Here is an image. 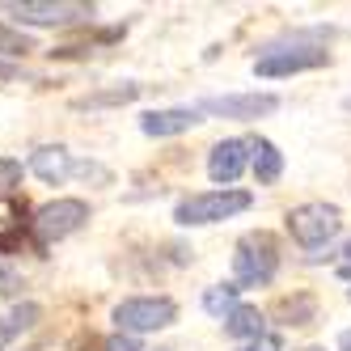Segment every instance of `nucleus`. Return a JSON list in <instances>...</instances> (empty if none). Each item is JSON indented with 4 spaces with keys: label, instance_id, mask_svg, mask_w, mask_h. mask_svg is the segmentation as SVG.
<instances>
[{
    "label": "nucleus",
    "instance_id": "obj_1",
    "mask_svg": "<svg viewBox=\"0 0 351 351\" xmlns=\"http://www.w3.org/2000/svg\"><path fill=\"white\" fill-rule=\"evenodd\" d=\"M280 271V241L271 233H245L237 241V254H233V275H237V288H263L275 280Z\"/></svg>",
    "mask_w": 351,
    "mask_h": 351
},
{
    "label": "nucleus",
    "instance_id": "obj_22",
    "mask_svg": "<svg viewBox=\"0 0 351 351\" xmlns=\"http://www.w3.org/2000/svg\"><path fill=\"white\" fill-rule=\"evenodd\" d=\"M106 351H144V347L136 343V335H110L106 339Z\"/></svg>",
    "mask_w": 351,
    "mask_h": 351
},
{
    "label": "nucleus",
    "instance_id": "obj_3",
    "mask_svg": "<svg viewBox=\"0 0 351 351\" xmlns=\"http://www.w3.org/2000/svg\"><path fill=\"white\" fill-rule=\"evenodd\" d=\"M173 322H178V305L169 296H128L114 305L119 335H148V330H165Z\"/></svg>",
    "mask_w": 351,
    "mask_h": 351
},
{
    "label": "nucleus",
    "instance_id": "obj_11",
    "mask_svg": "<svg viewBox=\"0 0 351 351\" xmlns=\"http://www.w3.org/2000/svg\"><path fill=\"white\" fill-rule=\"evenodd\" d=\"M195 123H204V119H199V106H169V110H148L140 119V132L161 140V136H182V132H191Z\"/></svg>",
    "mask_w": 351,
    "mask_h": 351
},
{
    "label": "nucleus",
    "instance_id": "obj_23",
    "mask_svg": "<svg viewBox=\"0 0 351 351\" xmlns=\"http://www.w3.org/2000/svg\"><path fill=\"white\" fill-rule=\"evenodd\" d=\"M21 77V64H5L0 60V81H17Z\"/></svg>",
    "mask_w": 351,
    "mask_h": 351
},
{
    "label": "nucleus",
    "instance_id": "obj_9",
    "mask_svg": "<svg viewBox=\"0 0 351 351\" xmlns=\"http://www.w3.org/2000/svg\"><path fill=\"white\" fill-rule=\"evenodd\" d=\"M245 161H254V140H220L212 153H208V173L212 182H237Z\"/></svg>",
    "mask_w": 351,
    "mask_h": 351
},
{
    "label": "nucleus",
    "instance_id": "obj_12",
    "mask_svg": "<svg viewBox=\"0 0 351 351\" xmlns=\"http://www.w3.org/2000/svg\"><path fill=\"white\" fill-rule=\"evenodd\" d=\"M38 317H43V309L34 305V300H21V305H13L5 317H0V351H5L13 339H21L30 326H38Z\"/></svg>",
    "mask_w": 351,
    "mask_h": 351
},
{
    "label": "nucleus",
    "instance_id": "obj_10",
    "mask_svg": "<svg viewBox=\"0 0 351 351\" xmlns=\"http://www.w3.org/2000/svg\"><path fill=\"white\" fill-rule=\"evenodd\" d=\"M30 173L34 178H43L47 186H60L64 178H72L77 173V161H72V153L64 144H43L30 153Z\"/></svg>",
    "mask_w": 351,
    "mask_h": 351
},
{
    "label": "nucleus",
    "instance_id": "obj_17",
    "mask_svg": "<svg viewBox=\"0 0 351 351\" xmlns=\"http://www.w3.org/2000/svg\"><path fill=\"white\" fill-rule=\"evenodd\" d=\"M237 284H216V288H208L204 292V309L212 313V317H229L233 309H237Z\"/></svg>",
    "mask_w": 351,
    "mask_h": 351
},
{
    "label": "nucleus",
    "instance_id": "obj_8",
    "mask_svg": "<svg viewBox=\"0 0 351 351\" xmlns=\"http://www.w3.org/2000/svg\"><path fill=\"white\" fill-rule=\"evenodd\" d=\"M280 106L275 93H224V97H204L199 114H216V119H263Z\"/></svg>",
    "mask_w": 351,
    "mask_h": 351
},
{
    "label": "nucleus",
    "instance_id": "obj_24",
    "mask_svg": "<svg viewBox=\"0 0 351 351\" xmlns=\"http://www.w3.org/2000/svg\"><path fill=\"white\" fill-rule=\"evenodd\" d=\"M339 347H343V351H351V330H343V335H339Z\"/></svg>",
    "mask_w": 351,
    "mask_h": 351
},
{
    "label": "nucleus",
    "instance_id": "obj_28",
    "mask_svg": "<svg viewBox=\"0 0 351 351\" xmlns=\"http://www.w3.org/2000/svg\"><path fill=\"white\" fill-rule=\"evenodd\" d=\"M347 296H351V292H347Z\"/></svg>",
    "mask_w": 351,
    "mask_h": 351
},
{
    "label": "nucleus",
    "instance_id": "obj_5",
    "mask_svg": "<svg viewBox=\"0 0 351 351\" xmlns=\"http://www.w3.org/2000/svg\"><path fill=\"white\" fill-rule=\"evenodd\" d=\"M85 220H89V204H85V199H51V204H43L34 212L30 229H34V241L47 250V245L72 237L77 229H85Z\"/></svg>",
    "mask_w": 351,
    "mask_h": 351
},
{
    "label": "nucleus",
    "instance_id": "obj_20",
    "mask_svg": "<svg viewBox=\"0 0 351 351\" xmlns=\"http://www.w3.org/2000/svg\"><path fill=\"white\" fill-rule=\"evenodd\" d=\"M13 186H21V161L17 157H0V195H9Z\"/></svg>",
    "mask_w": 351,
    "mask_h": 351
},
{
    "label": "nucleus",
    "instance_id": "obj_15",
    "mask_svg": "<svg viewBox=\"0 0 351 351\" xmlns=\"http://www.w3.org/2000/svg\"><path fill=\"white\" fill-rule=\"evenodd\" d=\"M284 173V157H280V148H275L271 140H254V178L263 186H271L275 178Z\"/></svg>",
    "mask_w": 351,
    "mask_h": 351
},
{
    "label": "nucleus",
    "instance_id": "obj_14",
    "mask_svg": "<svg viewBox=\"0 0 351 351\" xmlns=\"http://www.w3.org/2000/svg\"><path fill=\"white\" fill-rule=\"evenodd\" d=\"M140 97V85H114V89H102V93H85V97H77V110H102V106H123V102H136Z\"/></svg>",
    "mask_w": 351,
    "mask_h": 351
},
{
    "label": "nucleus",
    "instance_id": "obj_26",
    "mask_svg": "<svg viewBox=\"0 0 351 351\" xmlns=\"http://www.w3.org/2000/svg\"><path fill=\"white\" fill-rule=\"evenodd\" d=\"M305 351H326V347H305Z\"/></svg>",
    "mask_w": 351,
    "mask_h": 351
},
{
    "label": "nucleus",
    "instance_id": "obj_7",
    "mask_svg": "<svg viewBox=\"0 0 351 351\" xmlns=\"http://www.w3.org/2000/svg\"><path fill=\"white\" fill-rule=\"evenodd\" d=\"M326 64V47H309V43H292V47H267L254 60L258 77H296V72H313Z\"/></svg>",
    "mask_w": 351,
    "mask_h": 351
},
{
    "label": "nucleus",
    "instance_id": "obj_25",
    "mask_svg": "<svg viewBox=\"0 0 351 351\" xmlns=\"http://www.w3.org/2000/svg\"><path fill=\"white\" fill-rule=\"evenodd\" d=\"M343 254H347V263H351V241H347V250H343Z\"/></svg>",
    "mask_w": 351,
    "mask_h": 351
},
{
    "label": "nucleus",
    "instance_id": "obj_19",
    "mask_svg": "<svg viewBox=\"0 0 351 351\" xmlns=\"http://www.w3.org/2000/svg\"><path fill=\"white\" fill-rule=\"evenodd\" d=\"M0 51H5V56H30V51H34V38L21 34V30L0 26Z\"/></svg>",
    "mask_w": 351,
    "mask_h": 351
},
{
    "label": "nucleus",
    "instance_id": "obj_13",
    "mask_svg": "<svg viewBox=\"0 0 351 351\" xmlns=\"http://www.w3.org/2000/svg\"><path fill=\"white\" fill-rule=\"evenodd\" d=\"M224 335H233V339H263L267 330H263V313L254 309V305H237L229 317H224Z\"/></svg>",
    "mask_w": 351,
    "mask_h": 351
},
{
    "label": "nucleus",
    "instance_id": "obj_4",
    "mask_svg": "<svg viewBox=\"0 0 351 351\" xmlns=\"http://www.w3.org/2000/svg\"><path fill=\"white\" fill-rule=\"evenodd\" d=\"M343 229V216L335 204H300L288 212V233L300 250H322L330 245Z\"/></svg>",
    "mask_w": 351,
    "mask_h": 351
},
{
    "label": "nucleus",
    "instance_id": "obj_27",
    "mask_svg": "<svg viewBox=\"0 0 351 351\" xmlns=\"http://www.w3.org/2000/svg\"><path fill=\"white\" fill-rule=\"evenodd\" d=\"M343 106H347V110H351V97H347V102H343Z\"/></svg>",
    "mask_w": 351,
    "mask_h": 351
},
{
    "label": "nucleus",
    "instance_id": "obj_21",
    "mask_svg": "<svg viewBox=\"0 0 351 351\" xmlns=\"http://www.w3.org/2000/svg\"><path fill=\"white\" fill-rule=\"evenodd\" d=\"M241 351H284V339H280V335H263V339H254V343H245Z\"/></svg>",
    "mask_w": 351,
    "mask_h": 351
},
{
    "label": "nucleus",
    "instance_id": "obj_18",
    "mask_svg": "<svg viewBox=\"0 0 351 351\" xmlns=\"http://www.w3.org/2000/svg\"><path fill=\"white\" fill-rule=\"evenodd\" d=\"M280 317H288V326H309L317 305H313V296H296V300H280V309H275Z\"/></svg>",
    "mask_w": 351,
    "mask_h": 351
},
{
    "label": "nucleus",
    "instance_id": "obj_16",
    "mask_svg": "<svg viewBox=\"0 0 351 351\" xmlns=\"http://www.w3.org/2000/svg\"><path fill=\"white\" fill-rule=\"evenodd\" d=\"M21 220H26L21 204H17L13 195H0V250H9L21 237Z\"/></svg>",
    "mask_w": 351,
    "mask_h": 351
},
{
    "label": "nucleus",
    "instance_id": "obj_2",
    "mask_svg": "<svg viewBox=\"0 0 351 351\" xmlns=\"http://www.w3.org/2000/svg\"><path fill=\"white\" fill-rule=\"evenodd\" d=\"M250 204H254V195L250 191H233V186H224V191H199V195H186L178 208H173V220L178 224H216V220H229L237 212H245Z\"/></svg>",
    "mask_w": 351,
    "mask_h": 351
},
{
    "label": "nucleus",
    "instance_id": "obj_6",
    "mask_svg": "<svg viewBox=\"0 0 351 351\" xmlns=\"http://www.w3.org/2000/svg\"><path fill=\"white\" fill-rule=\"evenodd\" d=\"M0 13H9L21 26H77V21L93 17V5H77V0H5Z\"/></svg>",
    "mask_w": 351,
    "mask_h": 351
}]
</instances>
